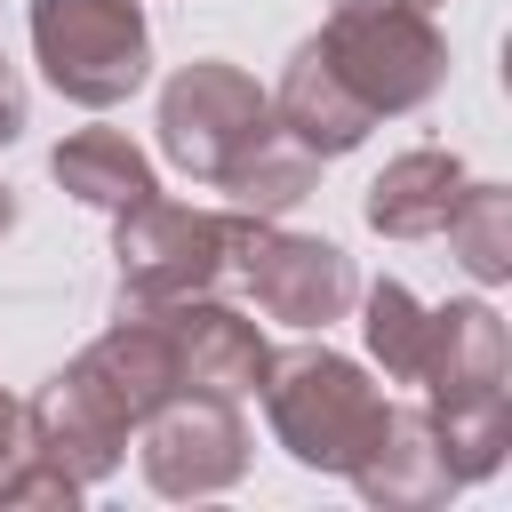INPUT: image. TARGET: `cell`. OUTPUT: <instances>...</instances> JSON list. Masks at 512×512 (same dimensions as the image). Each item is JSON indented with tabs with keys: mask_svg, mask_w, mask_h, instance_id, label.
Returning a JSON list of instances; mask_svg holds the SVG:
<instances>
[{
	"mask_svg": "<svg viewBox=\"0 0 512 512\" xmlns=\"http://www.w3.org/2000/svg\"><path fill=\"white\" fill-rule=\"evenodd\" d=\"M256 392H264L272 440H280L304 472H336V480L368 456V440H376V432H384V416H392L384 384H376L360 360L328 352V344L272 352Z\"/></svg>",
	"mask_w": 512,
	"mask_h": 512,
	"instance_id": "6da1fadb",
	"label": "cell"
},
{
	"mask_svg": "<svg viewBox=\"0 0 512 512\" xmlns=\"http://www.w3.org/2000/svg\"><path fill=\"white\" fill-rule=\"evenodd\" d=\"M312 40L328 48L344 88L376 120L416 112V104H432L448 88V32L432 24V8H408V0H328V24Z\"/></svg>",
	"mask_w": 512,
	"mask_h": 512,
	"instance_id": "7a4b0ae2",
	"label": "cell"
},
{
	"mask_svg": "<svg viewBox=\"0 0 512 512\" xmlns=\"http://www.w3.org/2000/svg\"><path fill=\"white\" fill-rule=\"evenodd\" d=\"M32 64L64 104L112 112L152 72V24L136 0H32Z\"/></svg>",
	"mask_w": 512,
	"mask_h": 512,
	"instance_id": "3957f363",
	"label": "cell"
},
{
	"mask_svg": "<svg viewBox=\"0 0 512 512\" xmlns=\"http://www.w3.org/2000/svg\"><path fill=\"white\" fill-rule=\"evenodd\" d=\"M240 208H184V200H136L128 216H112V264H120V296H200L232 272L240 248Z\"/></svg>",
	"mask_w": 512,
	"mask_h": 512,
	"instance_id": "277c9868",
	"label": "cell"
},
{
	"mask_svg": "<svg viewBox=\"0 0 512 512\" xmlns=\"http://www.w3.org/2000/svg\"><path fill=\"white\" fill-rule=\"evenodd\" d=\"M264 120H272V96H264L240 64H224V56H192V64H176L168 88H160V152H168V168H184L192 184H216V176L232 168V152H240Z\"/></svg>",
	"mask_w": 512,
	"mask_h": 512,
	"instance_id": "5b68a950",
	"label": "cell"
},
{
	"mask_svg": "<svg viewBox=\"0 0 512 512\" xmlns=\"http://www.w3.org/2000/svg\"><path fill=\"white\" fill-rule=\"evenodd\" d=\"M232 272H240V288L256 296V312L280 320V328H328V320H344L352 296H360V272H352V256H344L336 240H320V232H280L272 216H248V224H240Z\"/></svg>",
	"mask_w": 512,
	"mask_h": 512,
	"instance_id": "8992f818",
	"label": "cell"
},
{
	"mask_svg": "<svg viewBox=\"0 0 512 512\" xmlns=\"http://www.w3.org/2000/svg\"><path fill=\"white\" fill-rule=\"evenodd\" d=\"M136 464L160 496H224L248 472V424L240 400H208V392H176L168 408H152L136 424Z\"/></svg>",
	"mask_w": 512,
	"mask_h": 512,
	"instance_id": "52a82bcc",
	"label": "cell"
},
{
	"mask_svg": "<svg viewBox=\"0 0 512 512\" xmlns=\"http://www.w3.org/2000/svg\"><path fill=\"white\" fill-rule=\"evenodd\" d=\"M64 376H72L96 408H112L128 432L184 392V384H176V344H168V320H160L152 296H120V320H112L104 336H88V344L64 360Z\"/></svg>",
	"mask_w": 512,
	"mask_h": 512,
	"instance_id": "ba28073f",
	"label": "cell"
},
{
	"mask_svg": "<svg viewBox=\"0 0 512 512\" xmlns=\"http://www.w3.org/2000/svg\"><path fill=\"white\" fill-rule=\"evenodd\" d=\"M160 320H168V344H176V384H184V392H208V400H248V392L264 384L272 344H264V328H256L248 312H232V304H216V296L200 288V296H168V304H160Z\"/></svg>",
	"mask_w": 512,
	"mask_h": 512,
	"instance_id": "9c48e42d",
	"label": "cell"
},
{
	"mask_svg": "<svg viewBox=\"0 0 512 512\" xmlns=\"http://www.w3.org/2000/svg\"><path fill=\"white\" fill-rule=\"evenodd\" d=\"M416 384H424V400H472V392H504L512 384V336H504V320H496L488 296L432 304Z\"/></svg>",
	"mask_w": 512,
	"mask_h": 512,
	"instance_id": "30bf717a",
	"label": "cell"
},
{
	"mask_svg": "<svg viewBox=\"0 0 512 512\" xmlns=\"http://www.w3.org/2000/svg\"><path fill=\"white\" fill-rule=\"evenodd\" d=\"M272 120H280L304 152H320V160L360 152L368 128H376V112L344 88V72L328 64L320 40H296V56H288V72H280V88H272Z\"/></svg>",
	"mask_w": 512,
	"mask_h": 512,
	"instance_id": "8fae6325",
	"label": "cell"
},
{
	"mask_svg": "<svg viewBox=\"0 0 512 512\" xmlns=\"http://www.w3.org/2000/svg\"><path fill=\"white\" fill-rule=\"evenodd\" d=\"M344 480H352L368 504H384V512H432V504L456 496V472H448V456H440L432 416H424V408H400V400H392L384 432L368 440V456H360Z\"/></svg>",
	"mask_w": 512,
	"mask_h": 512,
	"instance_id": "7c38bea8",
	"label": "cell"
},
{
	"mask_svg": "<svg viewBox=\"0 0 512 512\" xmlns=\"http://www.w3.org/2000/svg\"><path fill=\"white\" fill-rule=\"evenodd\" d=\"M24 408H32V448H40L56 472H72L80 488H96V480L120 472V456H128V424H120L112 408H96L64 368H56Z\"/></svg>",
	"mask_w": 512,
	"mask_h": 512,
	"instance_id": "4fadbf2b",
	"label": "cell"
},
{
	"mask_svg": "<svg viewBox=\"0 0 512 512\" xmlns=\"http://www.w3.org/2000/svg\"><path fill=\"white\" fill-rule=\"evenodd\" d=\"M456 192H464V160L440 152V144H416V152H400V160L376 168L360 216H368V232H384V240H432V232L448 224Z\"/></svg>",
	"mask_w": 512,
	"mask_h": 512,
	"instance_id": "5bb4252c",
	"label": "cell"
},
{
	"mask_svg": "<svg viewBox=\"0 0 512 512\" xmlns=\"http://www.w3.org/2000/svg\"><path fill=\"white\" fill-rule=\"evenodd\" d=\"M48 176H56L80 208H104V216H128L136 200L160 192L152 160H144L120 128H80V136H64V144L48 152Z\"/></svg>",
	"mask_w": 512,
	"mask_h": 512,
	"instance_id": "9a60e30c",
	"label": "cell"
},
{
	"mask_svg": "<svg viewBox=\"0 0 512 512\" xmlns=\"http://www.w3.org/2000/svg\"><path fill=\"white\" fill-rule=\"evenodd\" d=\"M312 184H320V152H304L280 120H264V128L232 152V168L216 176L224 208H240V216H288Z\"/></svg>",
	"mask_w": 512,
	"mask_h": 512,
	"instance_id": "2e32d148",
	"label": "cell"
},
{
	"mask_svg": "<svg viewBox=\"0 0 512 512\" xmlns=\"http://www.w3.org/2000/svg\"><path fill=\"white\" fill-rule=\"evenodd\" d=\"M432 432H440V456L456 472V488L488 480L512 448V392H472V400H424Z\"/></svg>",
	"mask_w": 512,
	"mask_h": 512,
	"instance_id": "e0dca14e",
	"label": "cell"
},
{
	"mask_svg": "<svg viewBox=\"0 0 512 512\" xmlns=\"http://www.w3.org/2000/svg\"><path fill=\"white\" fill-rule=\"evenodd\" d=\"M448 256L480 280V288H504L512 280V192L504 184H480V176H464V192H456V208H448Z\"/></svg>",
	"mask_w": 512,
	"mask_h": 512,
	"instance_id": "ac0fdd59",
	"label": "cell"
},
{
	"mask_svg": "<svg viewBox=\"0 0 512 512\" xmlns=\"http://www.w3.org/2000/svg\"><path fill=\"white\" fill-rule=\"evenodd\" d=\"M352 304H360V344H368V360L384 368V384H416L432 304H424L408 280H376V288H360Z\"/></svg>",
	"mask_w": 512,
	"mask_h": 512,
	"instance_id": "d6986e66",
	"label": "cell"
},
{
	"mask_svg": "<svg viewBox=\"0 0 512 512\" xmlns=\"http://www.w3.org/2000/svg\"><path fill=\"white\" fill-rule=\"evenodd\" d=\"M24 456H32V408H24V400L0 384V480H8Z\"/></svg>",
	"mask_w": 512,
	"mask_h": 512,
	"instance_id": "ffe728a7",
	"label": "cell"
},
{
	"mask_svg": "<svg viewBox=\"0 0 512 512\" xmlns=\"http://www.w3.org/2000/svg\"><path fill=\"white\" fill-rule=\"evenodd\" d=\"M24 136V80H16V64L0 56V144H16Z\"/></svg>",
	"mask_w": 512,
	"mask_h": 512,
	"instance_id": "44dd1931",
	"label": "cell"
},
{
	"mask_svg": "<svg viewBox=\"0 0 512 512\" xmlns=\"http://www.w3.org/2000/svg\"><path fill=\"white\" fill-rule=\"evenodd\" d=\"M8 224H16V192L0 184V232H8Z\"/></svg>",
	"mask_w": 512,
	"mask_h": 512,
	"instance_id": "7402d4cb",
	"label": "cell"
},
{
	"mask_svg": "<svg viewBox=\"0 0 512 512\" xmlns=\"http://www.w3.org/2000/svg\"><path fill=\"white\" fill-rule=\"evenodd\" d=\"M408 8H440V0H408Z\"/></svg>",
	"mask_w": 512,
	"mask_h": 512,
	"instance_id": "603a6c76",
	"label": "cell"
}]
</instances>
